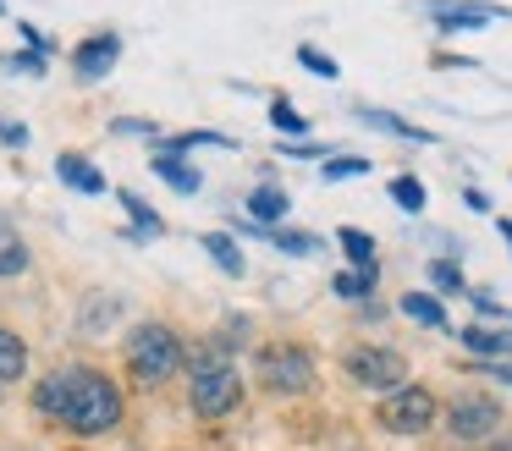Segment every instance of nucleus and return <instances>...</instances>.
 <instances>
[{"label": "nucleus", "mask_w": 512, "mask_h": 451, "mask_svg": "<svg viewBox=\"0 0 512 451\" xmlns=\"http://www.w3.org/2000/svg\"><path fill=\"white\" fill-rule=\"evenodd\" d=\"M430 281L441 286V292H468V281H463V270H457L452 259H435L430 264Z\"/></svg>", "instance_id": "nucleus-25"}, {"label": "nucleus", "mask_w": 512, "mask_h": 451, "mask_svg": "<svg viewBox=\"0 0 512 451\" xmlns=\"http://www.w3.org/2000/svg\"><path fill=\"white\" fill-rule=\"evenodd\" d=\"M397 308H402L408 319H419L424 330H446V308H441V297H430V292H408Z\"/></svg>", "instance_id": "nucleus-13"}, {"label": "nucleus", "mask_w": 512, "mask_h": 451, "mask_svg": "<svg viewBox=\"0 0 512 451\" xmlns=\"http://www.w3.org/2000/svg\"><path fill=\"white\" fill-rule=\"evenodd\" d=\"M23 374H28V341L12 336V330H0V385L23 380Z\"/></svg>", "instance_id": "nucleus-14"}, {"label": "nucleus", "mask_w": 512, "mask_h": 451, "mask_svg": "<svg viewBox=\"0 0 512 451\" xmlns=\"http://www.w3.org/2000/svg\"><path fill=\"white\" fill-rule=\"evenodd\" d=\"M270 242H276L281 253H314V248H320V242L303 237V231H270Z\"/></svg>", "instance_id": "nucleus-29"}, {"label": "nucleus", "mask_w": 512, "mask_h": 451, "mask_svg": "<svg viewBox=\"0 0 512 451\" xmlns=\"http://www.w3.org/2000/svg\"><path fill=\"white\" fill-rule=\"evenodd\" d=\"M358 121H369V127H380V132H397V138H408V143H430V132H419V127H408L402 116H391V110H358Z\"/></svg>", "instance_id": "nucleus-19"}, {"label": "nucleus", "mask_w": 512, "mask_h": 451, "mask_svg": "<svg viewBox=\"0 0 512 451\" xmlns=\"http://www.w3.org/2000/svg\"><path fill=\"white\" fill-rule=\"evenodd\" d=\"M111 132H116V138H155V121H138V116H116L111 121Z\"/></svg>", "instance_id": "nucleus-27"}, {"label": "nucleus", "mask_w": 512, "mask_h": 451, "mask_svg": "<svg viewBox=\"0 0 512 451\" xmlns=\"http://www.w3.org/2000/svg\"><path fill=\"white\" fill-rule=\"evenodd\" d=\"M463 347H468V352H479V358H496L501 330H479V325H468V330H463Z\"/></svg>", "instance_id": "nucleus-24"}, {"label": "nucleus", "mask_w": 512, "mask_h": 451, "mask_svg": "<svg viewBox=\"0 0 512 451\" xmlns=\"http://www.w3.org/2000/svg\"><path fill=\"white\" fill-rule=\"evenodd\" d=\"M127 363H133V374L144 385H166L171 374L188 363V352H182V341L171 325H138L133 336H127Z\"/></svg>", "instance_id": "nucleus-2"}, {"label": "nucleus", "mask_w": 512, "mask_h": 451, "mask_svg": "<svg viewBox=\"0 0 512 451\" xmlns=\"http://www.w3.org/2000/svg\"><path fill=\"white\" fill-rule=\"evenodd\" d=\"M149 165H155V176H166L177 193H199V171H193L182 154H160V149H155V160H149Z\"/></svg>", "instance_id": "nucleus-12"}, {"label": "nucleus", "mask_w": 512, "mask_h": 451, "mask_svg": "<svg viewBox=\"0 0 512 451\" xmlns=\"http://www.w3.org/2000/svg\"><path fill=\"white\" fill-rule=\"evenodd\" d=\"M270 121H276L281 132H309V121H303L298 110L287 105V99H276V105H270Z\"/></svg>", "instance_id": "nucleus-28"}, {"label": "nucleus", "mask_w": 512, "mask_h": 451, "mask_svg": "<svg viewBox=\"0 0 512 451\" xmlns=\"http://www.w3.org/2000/svg\"><path fill=\"white\" fill-rule=\"evenodd\" d=\"M347 176H369V160H358V154H342V160H325V182H347Z\"/></svg>", "instance_id": "nucleus-23"}, {"label": "nucleus", "mask_w": 512, "mask_h": 451, "mask_svg": "<svg viewBox=\"0 0 512 451\" xmlns=\"http://www.w3.org/2000/svg\"><path fill=\"white\" fill-rule=\"evenodd\" d=\"M116 198L127 204V215H133V226H138V237H155V231H166V220L155 215V209L144 204L138 193H127V187H116Z\"/></svg>", "instance_id": "nucleus-20"}, {"label": "nucleus", "mask_w": 512, "mask_h": 451, "mask_svg": "<svg viewBox=\"0 0 512 451\" xmlns=\"http://www.w3.org/2000/svg\"><path fill=\"white\" fill-rule=\"evenodd\" d=\"M446 424H452L457 440H485V435H496V424H501V402L485 391H468L446 407Z\"/></svg>", "instance_id": "nucleus-7"}, {"label": "nucleus", "mask_w": 512, "mask_h": 451, "mask_svg": "<svg viewBox=\"0 0 512 451\" xmlns=\"http://www.w3.org/2000/svg\"><path fill=\"white\" fill-rule=\"evenodd\" d=\"M375 281H380V275H375V264H353V270L331 275V292H336V297H353V303H358V297H369V292H375Z\"/></svg>", "instance_id": "nucleus-17"}, {"label": "nucleus", "mask_w": 512, "mask_h": 451, "mask_svg": "<svg viewBox=\"0 0 512 451\" xmlns=\"http://www.w3.org/2000/svg\"><path fill=\"white\" fill-rule=\"evenodd\" d=\"M0 11H6V0H0Z\"/></svg>", "instance_id": "nucleus-37"}, {"label": "nucleus", "mask_w": 512, "mask_h": 451, "mask_svg": "<svg viewBox=\"0 0 512 451\" xmlns=\"http://www.w3.org/2000/svg\"><path fill=\"white\" fill-rule=\"evenodd\" d=\"M336 242H342V253H347L353 264H375V237H369V231L342 226V231H336Z\"/></svg>", "instance_id": "nucleus-21"}, {"label": "nucleus", "mask_w": 512, "mask_h": 451, "mask_svg": "<svg viewBox=\"0 0 512 451\" xmlns=\"http://www.w3.org/2000/svg\"><path fill=\"white\" fill-rule=\"evenodd\" d=\"M259 380L276 396H298L314 385V358L303 347H265L259 352Z\"/></svg>", "instance_id": "nucleus-5"}, {"label": "nucleus", "mask_w": 512, "mask_h": 451, "mask_svg": "<svg viewBox=\"0 0 512 451\" xmlns=\"http://www.w3.org/2000/svg\"><path fill=\"white\" fill-rule=\"evenodd\" d=\"M474 369H485V374H496V380L512 385V363H474Z\"/></svg>", "instance_id": "nucleus-33"}, {"label": "nucleus", "mask_w": 512, "mask_h": 451, "mask_svg": "<svg viewBox=\"0 0 512 451\" xmlns=\"http://www.w3.org/2000/svg\"><path fill=\"white\" fill-rule=\"evenodd\" d=\"M204 253H210L215 264H221L226 275H248V264H243V248H237L226 231H204Z\"/></svg>", "instance_id": "nucleus-16"}, {"label": "nucleus", "mask_w": 512, "mask_h": 451, "mask_svg": "<svg viewBox=\"0 0 512 451\" xmlns=\"http://www.w3.org/2000/svg\"><path fill=\"white\" fill-rule=\"evenodd\" d=\"M116 55H122V39L116 33H94V39H83L78 50H72V66H78V77H105L116 66Z\"/></svg>", "instance_id": "nucleus-9"}, {"label": "nucleus", "mask_w": 512, "mask_h": 451, "mask_svg": "<svg viewBox=\"0 0 512 451\" xmlns=\"http://www.w3.org/2000/svg\"><path fill=\"white\" fill-rule=\"evenodd\" d=\"M430 22L435 28H479L485 17H507V6H490V0H430Z\"/></svg>", "instance_id": "nucleus-8"}, {"label": "nucleus", "mask_w": 512, "mask_h": 451, "mask_svg": "<svg viewBox=\"0 0 512 451\" xmlns=\"http://www.w3.org/2000/svg\"><path fill=\"white\" fill-rule=\"evenodd\" d=\"M0 143L23 149V143H28V127H23V121H6V116H0Z\"/></svg>", "instance_id": "nucleus-31"}, {"label": "nucleus", "mask_w": 512, "mask_h": 451, "mask_svg": "<svg viewBox=\"0 0 512 451\" xmlns=\"http://www.w3.org/2000/svg\"><path fill=\"white\" fill-rule=\"evenodd\" d=\"M56 176L67 187H78V193H105V176H100V165L89 160V154H61L56 160Z\"/></svg>", "instance_id": "nucleus-10"}, {"label": "nucleus", "mask_w": 512, "mask_h": 451, "mask_svg": "<svg viewBox=\"0 0 512 451\" xmlns=\"http://www.w3.org/2000/svg\"><path fill=\"white\" fill-rule=\"evenodd\" d=\"M490 451H512V440H490Z\"/></svg>", "instance_id": "nucleus-35"}, {"label": "nucleus", "mask_w": 512, "mask_h": 451, "mask_svg": "<svg viewBox=\"0 0 512 451\" xmlns=\"http://www.w3.org/2000/svg\"><path fill=\"white\" fill-rule=\"evenodd\" d=\"M342 451H364V446H342Z\"/></svg>", "instance_id": "nucleus-36"}, {"label": "nucleus", "mask_w": 512, "mask_h": 451, "mask_svg": "<svg viewBox=\"0 0 512 451\" xmlns=\"http://www.w3.org/2000/svg\"><path fill=\"white\" fill-rule=\"evenodd\" d=\"M28 270V242L12 220H0V281H17Z\"/></svg>", "instance_id": "nucleus-11"}, {"label": "nucleus", "mask_w": 512, "mask_h": 451, "mask_svg": "<svg viewBox=\"0 0 512 451\" xmlns=\"http://www.w3.org/2000/svg\"><path fill=\"white\" fill-rule=\"evenodd\" d=\"M237 402H243V380H237L232 363H221V369H210V374H193L188 407H193L199 418H226Z\"/></svg>", "instance_id": "nucleus-6"}, {"label": "nucleus", "mask_w": 512, "mask_h": 451, "mask_svg": "<svg viewBox=\"0 0 512 451\" xmlns=\"http://www.w3.org/2000/svg\"><path fill=\"white\" fill-rule=\"evenodd\" d=\"M501 237H507V248H512V220H501Z\"/></svg>", "instance_id": "nucleus-34"}, {"label": "nucleus", "mask_w": 512, "mask_h": 451, "mask_svg": "<svg viewBox=\"0 0 512 451\" xmlns=\"http://www.w3.org/2000/svg\"><path fill=\"white\" fill-rule=\"evenodd\" d=\"M0 66H6V72H45V61H39V55H6V61H0Z\"/></svg>", "instance_id": "nucleus-30"}, {"label": "nucleus", "mask_w": 512, "mask_h": 451, "mask_svg": "<svg viewBox=\"0 0 512 451\" xmlns=\"http://www.w3.org/2000/svg\"><path fill=\"white\" fill-rule=\"evenodd\" d=\"M34 407L45 418H61L72 435H105L122 418V391L100 369H56L39 380Z\"/></svg>", "instance_id": "nucleus-1"}, {"label": "nucleus", "mask_w": 512, "mask_h": 451, "mask_svg": "<svg viewBox=\"0 0 512 451\" xmlns=\"http://www.w3.org/2000/svg\"><path fill=\"white\" fill-rule=\"evenodd\" d=\"M463 204H468V209H479V215H485V209H490V198L479 193V187H463Z\"/></svg>", "instance_id": "nucleus-32"}, {"label": "nucleus", "mask_w": 512, "mask_h": 451, "mask_svg": "<svg viewBox=\"0 0 512 451\" xmlns=\"http://www.w3.org/2000/svg\"><path fill=\"white\" fill-rule=\"evenodd\" d=\"M375 418L391 435H424V429L435 424V396L424 391V385H397L391 396H380Z\"/></svg>", "instance_id": "nucleus-3"}, {"label": "nucleus", "mask_w": 512, "mask_h": 451, "mask_svg": "<svg viewBox=\"0 0 512 451\" xmlns=\"http://www.w3.org/2000/svg\"><path fill=\"white\" fill-rule=\"evenodd\" d=\"M292 209V198L281 193V187H254V193H248V215L259 220V226H270V220H281Z\"/></svg>", "instance_id": "nucleus-15"}, {"label": "nucleus", "mask_w": 512, "mask_h": 451, "mask_svg": "<svg viewBox=\"0 0 512 451\" xmlns=\"http://www.w3.org/2000/svg\"><path fill=\"white\" fill-rule=\"evenodd\" d=\"M116 314H122V297H89L83 303V336H105L116 325Z\"/></svg>", "instance_id": "nucleus-18"}, {"label": "nucleus", "mask_w": 512, "mask_h": 451, "mask_svg": "<svg viewBox=\"0 0 512 451\" xmlns=\"http://www.w3.org/2000/svg\"><path fill=\"white\" fill-rule=\"evenodd\" d=\"M347 380L364 385V391L391 396L397 385H408V358L391 347H353L347 352Z\"/></svg>", "instance_id": "nucleus-4"}, {"label": "nucleus", "mask_w": 512, "mask_h": 451, "mask_svg": "<svg viewBox=\"0 0 512 451\" xmlns=\"http://www.w3.org/2000/svg\"><path fill=\"white\" fill-rule=\"evenodd\" d=\"M391 198H397V204L408 209V215H419V209H424V198H430V193H424V182H419V176H397V182H391Z\"/></svg>", "instance_id": "nucleus-22"}, {"label": "nucleus", "mask_w": 512, "mask_h": 451, "mask_svg": "<svg viewBox=\"0 0 512 451\" xmlns=\"http://www.w3.org/2000/svg\"><path fill=\"white\" fill-rule=\"evenodd\" d=\"M298 66H303V72H314V77H336V61L325 50H314V44H298Z\"/></svg>", "instance_id": "nucleus-26"}]
</instances>
